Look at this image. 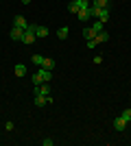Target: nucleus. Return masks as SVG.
<instances>
[{"mask_svg":"<svg viewBox=\"0 0 131 146\" xmlns=\"http://www.w3.org/2000/svg\"><path fill=\"white\" fill-rule=\"evenodd\" d=\"M90 9H92V15H94V18H98L103 24L109 20V9H96V7H90Z\"/></svg>","mask_w":131,"mask_h":146,"instance_id":"nucleus-1","label":"nucleus"},{"mask_svg":"<svg viewBox=\"0 0 131 146\" xmlns=\"http://www.w3.org/2000/svg\"><path fill=\"white\" fill-rule=\"evenodd\" d=\"M13 26H18V29L26 31V29H29V22H26L24 15H15V18H13Z\"/></svg>","mask_w":131,"mask_h":146,"instance_id":"nucleus-2","label":"nucleus"},{"mask_svg":"<svg viewBox=\"0 0 131 146\" xmlns=\"http://www.w3.org/2000/svg\"><path fill=\"white\" fill-rule=\"evenodd\" d=\"M33 92H35V94H42V96H50L48 83H39V85H35V87H33Z\"/></svg>","mask_w":131,"mask_h":146,"instance_id":"nucleus-3","label":"nucleus"},{"mask_svg":"<svg viewBox=\"0 0 131 146\" xmlns=\"http://www.w3.org/2000/svg\"><path fill=\"white\" fill-rule=\"evenodd\" d=\"M76 18L81 20V22H85V20L94 18V15H92V9H79V11H76Z\"/></svg>","mask_w":131,"mask_h":146,"instance_id":"nucleus-4","label":"nucleus"},{"mask_svg":"<svg viewBox=\"0 0 131 146\" xmlns=\"http://www.w3.org/2000/svg\"><path fill=\"white\" fill-rule=\"evenodd\" d=\"M22 37H24V31L18 29V26H13L11 29V39L13 42H22Z\"/></svg>","mask_w":131,"mask_h":146,"instance_id":"nucleus-5","label":"nucleus"},{"mask_svg":"<svg viewBox=\"0 0 131 146\" xmlns=\"http://www.w3.org/2000/svg\"><path fill=\"white\" fill-rule=\"evenodd\" d=\"M37 74L42 76V81H44V83H50V79H53V72H50V70H46V68H39V70H37Z\"/></svg>","mask_w":131,"mask_h":146,"instance_id":"nucleus-6","label":"nucleus"},{"mask_svg":"<svg viewBox=\"0 0 131 146\" xmlns=\"http://www.w3.org/2000/svg\"><path fill=\"white\" fill-rule=\"evenodd\" d=\"M114 129H116V131H125L127 129V120L122 116H118L116 120H114Z\"/></svg>","mask_w":131,"mask_h":146,"instance_id":"nucleus-7","label":"nucleus"},{"mask_svg":"<svg viewBox=\"0 0 131 146\" xmlns=\"http://www.w3.org/2000/svg\"><path fill=\"white\" fill-rule=\"evenodd\" d=\"M35 35L37 37H48V29L42 24H35Z\"/></svg>","mask_w":131,"mask_h":146,"instance_id":"nucleus-8","label":"nucleus"},{"mask_svg":"<svg viewBox=\"0 0 131 146\" xmlns=\"http://www.w3.org/2000/svg\"><path fill=\"white\" fill-rule=\"evenodd\" d=\"M94 39H96V44H103V42H107V39H109V33H107V31H100V33H96V37H94Z\"/></svg>","mask_w":131,"mask_h":146,"instance_id":"nucleus-9","label":"nucleus"},{"mask_svg":"<svg viewBox=\"0 0 131 146\" xmlns=\"http://www.w3.org/2000/svg\"><path fill=\"white\" fill-rule=\"evenodd\" d=\"M35 105H37V107H44V105H48V96H42V94H35Z\"/></svg>","mask_w":131,"mask_h":146,"instance_id":"nucleus-10","label":"nucleus"},{"mask_svg":"<svg viewBox=\"0 0 131 146\" xmlns=\"http://www.w3.org/2000/svg\"><path fill=\"white\" fill-rule=\"evenodd\" d=\"M107 5H109V0H92V7L96 9H107Z\"/></svg>","mask_w":131,"mask_h":146,"instance_id":"nucleus-11","label":"nucleus"},{"mask_svg":"<svg viewBox=\"0 0 131 146\" xmlns=\"http://www.w3.org/2000/svg\"><path fill=\"white\" fill-rule=\"evenodd\" d=\"M39 68H46V70H53L55 68V61L53 59H48V57H44V61H42V66Z\"/></svg>","mask_w":131,"mask_h":146,"instance_id":"nucleus-12","label":"nucleus"},{"mask_svg":"<svg viewBox=\"0 0 131 146\" xmlns=\"http://www.w3.org/2000/svg\"><path fill=\"white\" fill-rule=\"evenodd\" d=\"M13 70H15V76H24V74H26V66H24V63H18Z\"/></svg>","mask_w":131,"mask_h":146,"instance_id":"nucleus-13","label":"nucleus"},{"mask_svg":"<svg viewBox=\"0 0 131 146\" xmlns=\"http://www.w3.org/2000/svg\"><path fill=\"white\" fill-rule=\"evenodd\" d=\"M83 37H85V39H94V37H96V33H94V29H92V26L83 29Z\"/></svg>","mask_w":131,"mask_h":146,"instance_id":"nucleus-14","label":"nucleus"},{"mask_svg":"<svg viewBox=\"0 0 131 146\" xmlns=\"http://www.w3.org/2000/svg\"><path fill=\"white\" fill-rule=\"evenodd\" d=\"M74 2H76L79 9H90L92 7V0H74Z\"/></svg>","mask_w":131,"mask_h":146,"instance_id":"nucleus-15","label":"nucleus"},{"mask_svg":"<svg viewBox=\"0 0 131 146\" xmlns=\"http://www.w3.org/2000/svg\"><path fill=\"white\" fill-rule=\"evenodd\" d=\"M68 33H70L68 26H61V29L57 31V37H59V39H66V37H68Z\"/></svg>","mask_w":131,"mask_h":146,"instance_id":"nucleus-16","label":"nucleus"},{"mask_svg":"<svg viewBox=\"0 0 131 146\" xmlns=\"http://www.w3.org/2000/svg\"><path fill=\"white\" fill-rule=\"evenodd\" d=\"M92 29H94V33H100V31H105V29H103V22H100V20H96V22H94Z\"/></svg>","mask_w":131,"mask_h":146,"instance_id":"nucleus-17","label":"nucleus"},{"mask_svg":"<svg viewBox=\"0 0 131 146\" xmlns=\"http://www.w3.org/2000/svg\"><path fill=\"white\" fill-rule=\"evenodd\" d=\"M120 116L125 118V120H127V124H129V122H131V109H122V113H120Z\"/></svg>","mask_w":131,"mask_h":146,"instance_id":"nucleus-18","label":"nucleus"},{"mask_svg":"<svg viewBox=\"0 0 131 146\" xmlns=\"http://www.w3.org/2000/svg\"><path fill=\"white\" fill-rule=\"evenodd\" d=\"M31 81H33V85H39V83H44V81H42V76H39L37 72H35V74L31 76Z\"/></svg>","mask_w":131,"mask_h":146,"instance_id":"nucleus-19","label":"nucleus"},{"mask_svg":"<svg viewBox=\"0 0 131 146\" xmlns=\"http://www.w3.org/2000/svg\"><path fill=\"white\" fill-rule=\"evenodd\" d=\"M68 11H70V13H74V15H76V11H79L76 2H70V5H68Z\"/></svg>","mask_w":131,"mask_h":146,"instance_id":"nucleus-20","label":"nucleus"},{"mask_svg":"<svg viewBox=\"0 0 131 146\" xmlns=\"http://www.w3.org/2000/svg\"><path fill=\"white\" fill-rule=\"evenodd\" d=\"M42 61H44L42 55H35V57H33V63H35V66H42Z\"/></svg>","mask_w":131,"mask_h":146,"instance_id":"nucleus-21","label":"nucleus"},{"mask_svg":"<svg viewBox=\"0 0 131 146\" xmlns=\"http://www.w3.org/2000/svg\"><path fill=\"white\" fill-rule=\"evenodd\" d=\"M98 44H96V39H87V48H96Z\"/></svg>","mask_w":131,"mask_h":146,"instance_id":"nucleus-22","label":"nucleus"},{"mask_svg":"<svg viewBox=\"0 0 131 146\" xmlns=\"http://www.w3.org/2000/svg\"><path fill=\"white\" fill-rule=\"evenodd\" d=\"M42 144H44V146H53V144H55V140H50V137H48V140H44Z\"/></svg>","mask_w":131,"mask_h":146,"instance_id":"nucleus-23","label":"nucleus"},{"mask_svg":"<svg viewBox=\"0 0 131 146\" xmlns=\"http://www.w3.org/2000/svg\"><path fill=\"white\" fill-rule=\"evenodd\" d=\"M22 5H31V0H22Z\"/></svg>","mask_w":131,"mask_h":146,"instance_id":"nucleus-24","label":"nucleus"}]
</instances>
